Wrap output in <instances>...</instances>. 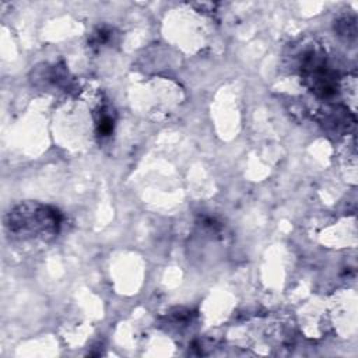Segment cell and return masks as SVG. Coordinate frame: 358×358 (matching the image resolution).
<instances>
[{"instance_id": "obj_1", "label": "cell", "mask_w": 358, "mask_h": 358, "mask_svg": "<svg viewBox=\"0 0 358 358\" xmlns=\"http://www.w3.org/2000/svg\"><path fill=\"white\" fill-rule=\"evenodd\" d=\"M59 224L60 214L56 210L41 204H27L10 213V222L7 225L13 232L38 236L57 232Z\"/></svg>"}]
</instances>
